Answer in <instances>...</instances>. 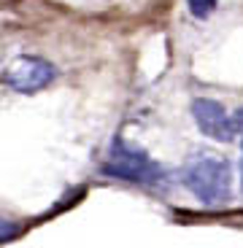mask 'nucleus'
Segmentation results:
<instances>
[{
  "instance_id": "20e7f679",
  "label": "nucleus",
  "mask_w": 243,
  "mask_h": 248,
  "mask_svg": "<svg viewBox=\"0 0 243 248\" xmlns=\"http://www.w3.org/2000/svg\"><path fill=\"white\" fill-rule=\"evenodd\" d=\"M192 116H194V122H197V130L206 138H211V140L230 143L232 138H235V122L227 116L225 106L216 103V100L197 97L192 103Z\"/></svg>"
},
{
  "instance_id": "39448f33",
  "label": "nucleus",
  "mask_w": 243,
  "mask_h": 248,
  "mask_svg": "<svg viewBox=\"0 0 243 248\" xmlns=\"http://www.w3.org/2000/svg\"><path fill=\"white\" fill-rule=\"evenodd\" d=\"M216 3H219V0H187V8H189L192 16L208 19L213 11H216Z\"/></svg>"
},
{
  "instance_id": "7ed1b4c3",
  "label": "nucleus",
  "mask_w": 243,
  "mask_h": 248,
  "mask_svg": "<svg viewBox=\"0 0 243 248\" xmlns=\"http://www.w3.org/2000/svg\"><path fill=\"white\" fill-rule=\"evenodd\" d=\"M54 76H57V68L49 60L32 57V54L14 57V60L6 62V68H3V81H6L14 92H22V94H32V92L46 89L54 81Z\"/></svg>"
},
{
  "instance_id": "423d86ee",
  "label": "nucleus",
  "mask_w": 243,
  "mask_h": 248,
  "mask_svg": "<svg viewBox=\"0 0 243 248\" xmlns=\"http://www.w3.org/2000/svg\"><path fill=\"white\" fill-rule=\"evenodd\" d=\"M232 122H235V130H243V108L232 116Z\"/></svg>"
},
{
  "instance_id": "f03ea898",
  "label": "nucleus",
  "mask_w": 243,
  "mask_h": 248,
  "mask_svg": "<svg viewBox=\"0 0 243 248\" xmlns=\"http://www.w3.org/2000/svg\"><path fill=\"white\" fill-rule=\"evenodd\" d=\"M100 173L119 181H130V184H146V186H154L165 178V170L146 151L130 149L119 138L113 140L111 151H108V159L100 165Z\"/></svg>"
},
{
  "instance_id": "0eeeda50",
  "label": "nucleus",
  "mask_w": 243,
  "mask_h": 248,
  "mask_svg": "<svg viewBox=\"0 0 243 248\" xmlns=\"http://www.w3.org/2000/svg\"><path fill=\"white\" fill-rule=\"evenodd\" d=\"M241 189H243V159H241Z\"/></svg>"
},
{
  "instance_id": "f257e3e1",
  "label": "nucleus",
  "mask_w": 243,
  "mask_h": 248,
  "mask_svg": "<svg viewBox=\"0 0 243 248\" xmlns=\"http://www.w3.org/2000/svg\"><path fill=\"white\" fill-rule=\"evenodd\" d=\"M184 186L200 200L203 205H219L230 200L232 173L230 165L216 156H203L187 165L184 170Z\"/></svg>"
}]
</instances>
